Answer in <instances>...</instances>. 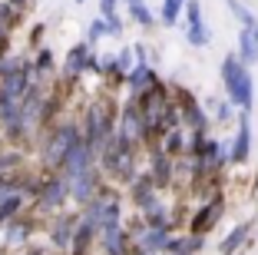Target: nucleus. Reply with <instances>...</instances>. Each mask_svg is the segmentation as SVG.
<instances>
[{
  "mask_svg": "<svg viewBox=\"0 0 258 255\" xmlns=\"http://www.w3.org/2000/svg\"><path fill=\"white\" fill-rule=\"evenodd\" d=\"M251 152V126H248V113H242V123H238V136L235 143H232V163H245Z\"/></svg>",
  "mask_w": 258,
  "mask_h": 255,
  "instance_id": "obj_4",
  "label": "nucleus"
},
{
  "mask_svg": "<svg viewBox=\"0 0 258 255\" xmlns=\"http://www.w3.org/2000/svg\"><path fill=\"white\" fill-rule=\"evenodd\" d=\"M126 10L139 27H152V23H156V14L146 7V0H126Z\"/></svg>",
  "mask_w": 258,
  "mask_h": 255,
  "instance_id": "obj_6",
  "label": "nucleus"
},
{
  "mask_svg": "<svg viewBox=\"0 0 258 255\" xmlns=\"http://www.w3.org/2000/svg\"><path fill=\"white\" fill-rule=\"evenodd\" d=\"M222 83H225L228 99L235 106H242V110H248L251 99H255V90H251V73L238 60V53H228L225 60H222Z\"/></svg>",
  "mask_w": 258,
  "mask_h": 255,
  "instance_id": "obj_1",
  "label": "nucleus"
},
{
  "mask_svg": "<svg viewBox=\"0 0 258 255\" xmlns=\"http://www.w3.org/2000/svg\"><path fill=\"white\" fill-rule=\"evenodd\" d=\"M17 206H20V195H10V199H4V202H0V222H7V216L17 209Z\"/></svg>",
  "mask_w": 258,
  "mask_h": 255,
  "instance_id": "obj_15",
  "label": "nucleus"
},
{
  "mask_svg": "<svg viewBox=\"0 0 258 255\" xmlns=\"http://www.w3.org/2000/svg\"><path fill=\"white\" fill-rule=\"evenodd\" d=\"M152 166H156V169H152V176H156V179H159V182H166L169 179V166H166V159H152Z\"/></svg>",
  "mask_w": 258,
  "mask_h": 255,
  "instance_id": "obj_16",
  "label": "nucleus"
},
{
  "mask_svg": "<svg viewBox=\"0 0 258 255\" xmlns=\"http://www.w3.org/2000/svg\"><path fill=\"white\" fill-rule=\"evenodd\" d=\"M182 4L185 0H162V10H159V17H162V23H166V27H175V23H179V17H182Z\"/></svg>",
  "mask_w": 258,
  "mask_h": 255,
  "instance_id": "obj_7",
  "label": "nucleus"
},
{
  "mask_svg": "<svg viewBox=\"0 0 258 255\" xmlns=\"http://www.w3.org/2000/svg\"><path fill=\"white\" fill-rule=\"evenodd\" d=\"M251 37H255V43H258V23H255V27H251Z\"/></svg>",
  "mask_w": 258,
  "mask_h": 255,
  "instance_id": "obj_19",
  "label": "nucleus"
},
{
  "mask_svg": "<svg viewBox=\"0 0 258 255\" xmlns=\"http://www.w3.org/2000/svg\"><path fill=\"white\" fill-rule=\"evenodd\" d=\"M30 255H40V252H30Z\"/></svg>",
  "mask_w": 258,
  "mask_h": 255,
  "instance_id": "obj_20",
  "label": "nucleus"
},
{
  "mask_svg": "<svg viewBox=\"0 0 258 255\" xmlns=\"http://www.w3.org/2000/svg\"><path fill=\"white\" fill-rule=\"evenodd\" d=\"M76 4H83V0H76Z\"/></svg>",
  "mask_w": 258,
  "mask_h": 255,
  "instance_id": "obj_21",
  "label": "nucleus"
},
{
  "mask_svg": "<svg viewBox=\"0 0 258 255\" xmlns=\"http://www.w3.org/2000/svg\"><path fill=\"white\" fill-rule=\"evenodd\" d=\"M238 60H242L245 67L258 63V43H255V37H251V27H245V30L238 33Z\"/></svg>",
  "mask_w": 258,
  "mask_h": 255,
  "instance_id": "obj_5",
  "label": "nucleus"
},
{
  "mask_svg": "<svg viewBox=\"0 0 258 255\" xmlns=\"http://www.w3.org/2000/svg\"><path fill=\"white\" fill-rule=\"evenodd\" d=\"M179 139H182V133H172V136H169V152L179 149Z\"/></svg>",
  "mask_w": 258,
  "mask_h": 255,
  "instance_id": "obj_18",
  "label": "nucleus"
},
{
  "mask_svg": "<svg viewBox=\"0 0 258 255\" xmlns=\"http://www.w3.org/2000/svg\"><path fill=\"white\" fill-rule=\"evenodd\" d=\"M185 40H189L192 46H209V40H212V30H209L205 20H202V4H199V0H189V4H185Z\"/></svg>",
  "mask_w": 258,
  "mask_h": 255,
  "instance_id": "obj_2",
  "label": "nucleus"
},
{
  "mask_svg": "<svg viewBox=\"0 0 258 255\" xmlns=\"http://www.w3.org/2000/svg\"><path fill=\"white\" fill-rule=\"evenodd\" d=\"M76 139H80V136H76V129H73V126H63L60 133H56V139H53V146H50V152H46V163H50V166H60L63 159H67V152L73 149Z\"/></svg>",
  "mask_w": 258,
  "mask_h": 255,
  "instance_id": "obj_3",
  "label": "nucleus"
},
{
  "mask_svg": "<svg viewBox=\"0 0 258 255\" xmlns=\"http://www.w3.org/2000/svg\"><path fill=\"white\" fill-rule=\"evenodd\" d=\"M43 206H60L63 199H67V186H63V182H53V186H46L43 189Z\"/></svg>",
  "mask_w": 258,
  "mask_h": 255,
  "instance_id": "obj_12",
  "label": "nucleus"
},
{
  "mask_svg": "<svg viewBox=\"0 0 258 255\" xmlns=\"http://www.w3.org/2000/svg\"><path fill=\"white\" fill-rule=\"evenodd\" d=\"M149 76H152V70L146 67V63H139V67L129 73V86H133V93H143L146 83H149Z\"/></svg>",
  "mask_w": 258,
  "mask_h": 255,
  "instance_id": "obj_9",
  "label": "nucleus"
},
{
  "mask_svg": "<svg viewBox=\"0 0 258 255\" xmlns=\"http://www.w3.org/2000/svg\"><path fill=\"white\" fill-rule=\"evenodd\" d=\"M225 4H228V10L238 17V23H242V27H255V23H258V20H255V14L245 7L242 0H225Z\"/></svg>",
  "mask_w": 258,
  "mask_h": 255,
  "instance_id": "obj_8",
  "label": "nucleus"
},
{
  "mask_svg": "<svg viewBox=\"0 0 258 255\" xmlns=\"http://www.w3.org/2000/svg\"><path fill=\"white\" fill-rule=\"evenodd\" d=\"M119 70H133V50L119 53Z\"/></svg>",
  "mask_w": 258,
  "mask_h": 255,
  "instance_id": "obj_17",
  "label": "nucleus"
},
{
  "mask_svg": "<svg viewBox=\"0 0 258 255\" xmlns=\"http://www.w3.org/2000/svg\"><path fill=\"white\" fill-rule=\"evenodd\" d=\"M86 60H90V50H86V46H76V50H70L67 70H70V73H83V70H86Z\"/></svg>",
  "mask_w": 258,
  "mask_h": 255,
  "instance_id": "obj_10",
  "label": "nucleus"
},
{
  "mask_svg": "<svg viewBox=\"0 0 258 255\" xmlns=\"http://www.w3.org/2000/svg\"><path fill=\"white\" fill-rule=\"evenodd\" d=\"M245 235H248V222H245V225H238L235 232H232L225 242H222V252H225V255H232L238 245H242V239H245Z\"/></svg>",
  "mask_w": 258,
  "mask_h": 255,
  "instance_id": "obj_11",
  "label": "nucleus"
},
{
  "mask_svg": "<svg viewBox=\"0 0 258 255\" xmlns=\"http://www.w3.org/2000/svg\"><path fill=\"white\" fill-rule=\"evenodd\" d=\"M99 37H113V30H109L106 20H93L90 23V40H99Z\"/></svg>",
  "mask_w": 258,
  "mask_h": 255,
  "instance_id": "obj_13",
  "label": "nucleus"
},
{
  "mask_svg": "<svg viewBox=\"0 0 258 255\" xmlns=\"http://www.w3.org/2000/svg\"><path fill=\"white\" fill-rule=\"evenodd\" d=\"M215 216H219V206H212V209H205L202 216H199V225H196V229H199V232H202L205 225L212 229V225H215Z\"/></svg>",
  "mask_w": 258,
  "mask_h": 255,
  "instance_id": "obj_14",
  "label": "nucleus"
}]
</instances>
